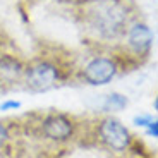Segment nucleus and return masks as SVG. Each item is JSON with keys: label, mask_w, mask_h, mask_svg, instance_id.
I'll list each match as a JSON object with an SVG mask.
<instances>
[{"label": "nucleus", "mask_w": 158, "mask_h": 158, "mask_svg": "<svg viewBox=\"0 0 158 158\" xmlns=\"http://www.w3.org/2000/svg\"><path fill=\"white\" fill-rule=\"evenodd\" d=\"M127 23L126 9L118 2H102L93 10V24L105 38H115L124 31Z\"/></svg>", "instance_id": "1"}, {"label": "nucleus", "mask_w": 158, "mask_h": 158, "mask_svg": "<svg viewBox=\"0 0 158 158\" xmlns=\"http://www.w3.org/2000/svg\"><path fill=\"white\" fill-rule=\"evenodd\" d=\"M59 79V69L50 62H38L26 72V84L33 91L50 89Z\"/></svg>", "instance_id": "2"}, {"label": "nucleus", "mask_w": 158, "mask_h": 158, "mask_svg": "<svg viewBox=\"0 0 158 158\" xmlns=\"http://www.w3.org/2000/svg\"><path fill=\"white\" fill-rule=\"evenodd\" d=\"M100 138L102 141L110 146L112 150H117V151H122L126 148H129L131 144V134L129 131L122 126V124L115 120V118H107L100 124Z\"/></svg>", "instance_id": "3"}, {"label": "nucleus", "mask_w": 158, "mask_h": 158, "mask_svg": "<svg viewBox=\"0 0 158 158\" xmlns=\"http://www.w3.org/2000/svg\"><path fill=\"white\" fill-rule=\"evenodd\" d=\"M115 72H117V65L112 59L96 57L84 67V79L93 86H102L110 83Z\"/></svg>", "instance_id": "4"}, {"label": "nucleus", "mask_w": 158, "mask_h": 158, "mask_svg": "<svg viewBox=\"0 0 158 158\" xmlns=\"http://www.w3.org/2000/svg\"><path fill=\"white\" fill-rule=\"evenodd\" d=\"M43 134L55 141H64L72 134V124L64 115H50L43 120Z\"/></svg>", "instance_id": "5"}, {"label": "nucleus", "mask_w": 158, "mask_h": 158, "mask_svg": "<svg viewBox=\"0 0 158 158\" xmlns=\"http://www.w3.org/2000/svg\"><path fill=\"white\" fill-rule=\"evenodd\" d=\"M153 43V33L146 24L136 23L129 29V45L136 53H148Z\"/></svg>", "instance_id": "6"}, {"label": "nucleus", "mask_w": 158, "mask_h": 158, "mask_svg": "<svg viewBox=\"0 0 158 158\" xmlns=\"http://www.w3.org/2000/svg\"><path fill=\"white\" fill-rule=\"evenodd\" d=\"M23 72V65L17 59L10 55H4L0 57V79H17L19 74Z\"/></svg>", "instance_id": "7"}, {"label": "nucleus", "mask_w": 158, "mask_h": 158, "mask_svg": "<svg viewBox=\"0 0 158 158\" xmlns=\"http://www.w3.org/2000/svg\"><path fill=\"white\" fill-rule=\"evenodd\" d=\"M126 105H127V98L124 95H118V93H112L105 100V110H120Z\"/></svg>", "instance_id": "8"}, {"label": "nucleus", "mask_w": 158, "mask_h": 158, "mask_svg": "<svg viewBox=\"0 0 158 158\" xmlns=\"http://www.w3.org/2000/svg\"><path fill=\"white\" fill-rule=\"evenodd\" d=\"M134 122L138 124V126H148V124L151 122V117L150 115H141V117H136Z\"/></svg>", "instance_id": "9"}, {"label": "nucleus", "mask_w": 158, "mask_h": 158, "mask_svg": "<svg viewBox=\"0 0 158 158\" xmlns=\"http://www.w3.org/2000/svg\"><path fill=\"white\" fill-rule=\"evenodd\" d=\"M21 103L19 102H5L0 105V110H9V108H19Z\"/></svg>", "instance_id": "10"}, {"label": "nucleus", "mask_w": 158, "mask_h": 158, "mask_svg": "<svg viewBox=\"0 0 158 158\" xmlns=\"http://www.w3.org/2000/svg\"><path fill=\"white\" fill-rule=\"evenodd\" d=\"M7 138H9V134H7V129H5L2 124H0V148L4 146V143L7 141Z\"/></svg>", "instance_id": "11"}]
</instances>
